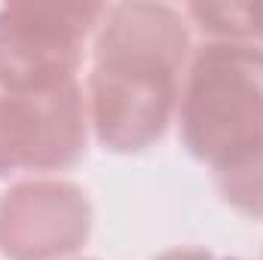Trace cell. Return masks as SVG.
Masks as SVG:
<instances>
[{
  "label": "cell",
  "mask_w": 263,
  "mask_h": 260,
  "mask_svg": "<svg viewBox=\"0 0 263 260\" xmlns=\"http://www.w3.org/2000/svg\"><path fill=\"white\" fill-rule=\"evenodd\" d=\"M193 55L190 18L172 3H110L89 49L86 107L98 147L135 156L175 123Z\"/></svg>",
  "instance_id": "obj_1"
},
{
  "label": "cell",
  "mask_w": 263,
  "mask_h": 260,
  "mask_svg": "<svg viewBox=\"0 0 263 260\" xmlns=\"http://www.w3.org/2000/svg\"><path fill=\"white\" fill-rule=\"evenodd\" d=\"M184 150L211 172L236 162L263 141V49L208 40L193 49L178 98Z\"/></svg>",
  "instance_id": "obj_2"
},
{
  "label": "cell",
  "mask_w": 263,
  "mask_h": 260,
  "mask_svg": "<svg viewBox=\"0 0 263 260\" xmlns=\"http://www.w3.org/2000/svg\"><path fill=\"white\" fill-rule=\"evenodd\" d=\"M104 3H3L0 6V92L46 95L80 83Z\"/></svg>",
  "instance_id": "obj_3"
},
{
  "label": "cell",
  "mask_w": 263,
  "mask_h": 260,
  "mask_svg": "<svg viewBox=\"0 0 263 260\" xmlns=\"http://www.w3.org/2000/svg\"><path fill=\"white\" fill-rule=\"evenodd\" d=\"M86 89L70 83L46 95L0 92V184L73 169L89 147Z\"/></svg>",
  "instance_id": "obj_4"
},
{
  "label": "cell",
  "mask_w": 263,
  "mask_h": 260,
  "mask_svg": "<svg viewBox=\"0 0 263 260\" xmlns=\"http://www.w3.org/2000/svg\"><path fill=\"white\" fill-rule=\"evenodd\" d=\"M92 227V199L67 178H22L0 193V257L6 260H70Z\"/></svg>",
  "instance_id": "obj_5"
},
{
  "label": "cell",
  "mask_w": 263,
  "mask_h": 260,
  "mask_svg": "<svg viewBox=\"0 0 263 260\" xmlns=\"http://www.w3.org/2000/svg\"><path fill=\"white\" fill-rule=\"evenodd\" d=\"M190 25L208 40L254 43L263 49V0H230V3H187Z\"/></svg>",
  "instance_id": "obj_6"
},
{
  "label": "cell",
  "mask_w": 263,
  "mask_h": 260,
  "mask_svg": "<svg viewBox=\"0 0 263 260\" xmlns=\"http://www.w3.org/2000/svg\"><path fill=\"white\" fill-rule=\"evenodd\" d=\"M217 196L242 217L263 220V141L236 162L214 172Z\"/></svg>",
  "instance_id": "obj_7"
},
{
  "label": "cell",
  "mask_w": 263,
  "mask_h": 260,
  "mask_svg": "<svg viewBox=\"0 0 263 260\" xmlns=\"http://www.w3.org/2000/svg\"><path fill=\"white\" fill-rule=\"evenodd\" d=\"M150 260H230V257H220L208 248H196V245H178V248H165L159 251L156 257Z\"/></svg>",
  "instance_id": "obj_8"
},
{
  "label": "cell",
  "mask_w": 263,
  "mask_h": 260,
  "mask_svg": "<svg viewBox=\"0 0 263 260\" xmlns=\"http://www.w3.org/2000/svg\"><path fill=\"white\" fill-rule=\"evenodd\" d=\"M70 260H95V257H70Z\"/></svg>",
  "instance_id": "obj_9"
},
{
  "label": "cell",
  "mask_w": 263,
  "mask_h": 260,
  "mask_svg": "<svg viewBox=\"0 0 263 260\" xmlns=\"http://www.w3.org/2000/svg\"><path fill=\"white\" fill-rule=\"evenodd\" d=\"M260 260H263V254H260Z\"/></svg>",
  "instance_id": "obj_10"
}]
</instances>
